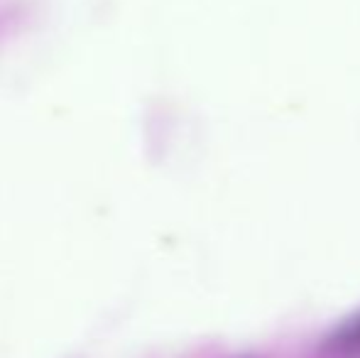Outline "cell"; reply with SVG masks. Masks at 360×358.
Returning <instances> with one entry per match:
<instances>
[{
    "mask_svg": "<svg viewBox=\"0 0 360 358\" xmlns=\"http://www.w3.org/2000/svg\"><path fill=\"white\" fill-rule=\"evenodd\" d=\"M328 354L336 358H360V317L346 321L326 344Z\"/></svg>",
    "mask_w": 360,
    "mask_h": 358,
    "instance_id": "cell-1",
    "label": "cell"
}]
</instances>
